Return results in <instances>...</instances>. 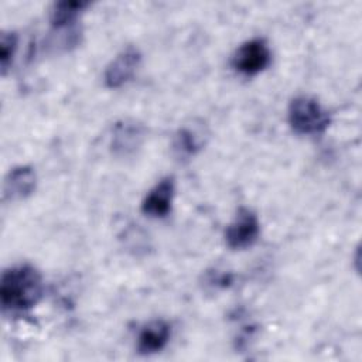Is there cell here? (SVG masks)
<instances>
[{
    "mask_svg": "<svg viewBox=\"0 0 362 362\" xmlns=\"http://www.w3.org/2000/svg\"><path fill=\"white\" fill-rule=\"evenodd\" d=\"M42 294V276L35 267L20 264L3 272L0 280V303L4 311H27L41 300Z\"/></svg>",
    "mask_w": 362,
    "mask_h": 362,
    "instance_id": "cell-1",
    "label": "cell"
},
{
    "mask_svg": "<svg viewBox=\"0 0 362 362\" xmlns=\"http://www.w3.org/2000/svg\"><path fill=\"white\" fill-rule=\"evenodd\" d=\"M288 123L297 134L315 136L324 133L329 123V112L311 96H297L288 105Z\"/></svg>",
    "mask_w": 362,
    "mask_h": 362,
    "instance_id": "cell-2",
    "label": "cell"
},
{
    "mask_svg": "<svg viewBox=\"0 0 362 362\" xmlns=\"http://www.w3.org/2000/svg\"><path fill=\"white\" fill-rule=\"evenodd\" d=\"M272 62V51L263 38H252L243 42L232 57V66L245 76L263 72Z\"/></svg>",
    "mask_w": 362,
    "mask_h": 362,
    "instance_id": "cell-3",
    "label": "cell"
},
{
    "mask_svg": "<svg viewBox=\"0 0 362 362\" xmlns=\"http://www.w3.org/2000/svg\"><path fill=\"white\" fill-rule=\"evenodd\" d=\"M260 235L257 215L249 208H239L225 230V242L233 250H243L256 243Z\"/></svg>",
    "mask_w": 362,
    "mask_h": 362,
    "instance_id": "cell-4",
    "label": "cell"
},
{
    "mask_svg": "<svg viewBox=\"0 0 362 362\" xmlns=\"http://www.w3.org/2000/svg\"><path fill=\"white\" fill-rule=\"evenodd\" d=\"M141 62V54L137 48L129 45L122 49L105 69V85L110 89H117L126 85L136 75Z\"/></svg>",
    "mask_w": 362,
    "mask_h": 362,
    "instance_id": "cell-5",
    "label": "cell"
},
{
    "mask_svg": "<svg viewBox=\"0 0 362 362\" xmlns=\"http://www.w3.org/2000/svg\"><path fill=\"white\" fill-rule=\"evenodd\" d=\"M175 194V182L173 177L161 178L144 197L141 212L150 218H164L171 212Z\"/></svg>",
    "mask_w": 362,
    "mask_h": 362,
    "instance_id": "cell-6",
    "label": "cell"
},
{
    "mask_svg": "<svg viewBox=\"0 0 362 362\" xmlns=\"http://www.w3.org/2000/svg\"><path fill=\"white\" fill-rule=\"evenodd\" d=\"M146 130L136 120H120L115 124L110 139V147L117 156H130L141 146Z\"/></svg>",
    "mask_w": 362,
    "mask_h": 362,
    "instance_id": "cell-7",
    "label": "cell"
},
{
    "mask_svg": "<svg viewBox=\"0 0 362 362\" xmlns=\"http://www.w3.org/2000/svg\"><path fill=\"white\" fill-rule=\"evenodd\" d=\"M37 187V174L30 165H18L8 171L3 182V199H24L34 192Z\"/></svg>",
    "mask_w": 362,
    "mask_h": 362,
    "instance_id": "cell-8",
    "label": "cell"
},
{
    "mask_svg": "<svg viewBox=\"0 0 362 362\" xmlns=\"http://www.w3.org/2000/svg\"><path fill=\"white\" fill-rule=\"evenodd\" d=\"M171 338V325L164 320H153L146 324L137 337V351L151 355L164 349Z\"/></svg>",
    "mask_w": 362,
    "mask_h": 362,
    "instance_id": "cell-9",
    "label": "cell"
},
{
    "mask_svg": "<svg viewBox=\"0 0 362 362\" xmlns=\"http://www.w3.org/2000/svg\"><path fill=\"white\" fill-rule=\"evenodd\" d=\"M89 6L88 1L82 0H65L54 3L51 8L49 21L55 28H64L72 24L78 16Z\"/></svg>",
    "mask_w": 362,
    "mask_h": 362,
    "instance_id": "cell-10",
    "label": "cell"
},
{
    "mask_svg": "<svg viewBox=\"0 0 362 362\" xmlns=\"http://www.w3.org/2000/svg\"><path fill=\"white\" fill-rule=\"evenodd\" d=\"M202 141L191 127H181L174 139V148L181 157H192L201 150Z\"/></svg>",
    "mask_w": 362,
    "mask_h": 362,
    "instance_id": "cell-11",
    "label": "cell"
},
{
    "mask_svg": "<svg viewBox=\"0 0 362 362\" xmlns=\"http://www.w3.org/2000/svg\"><path fill=\"white\" fill-rule=\"evenodd\" d=\"M18 37L13 31H3L0 35V68L1 74L6 75L7 69L13 64L17 51Z\"/></svg>",
    "mask_w": 362,
    "mask_h": 362,
    "instance_id": "cell-12",
    "label": "cell"
}]
</instances>
